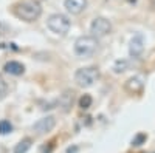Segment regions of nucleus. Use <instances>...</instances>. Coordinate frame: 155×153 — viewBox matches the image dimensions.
<instances>
[{
    "instance_id": "nucleus-12",
    "label": "nucleus",
    "mask_w": 155,
    "mask_h": 153,
    "mask_svg": "<svg viewBox=\"0 0 155 153\" xmlns=\"http://www.w3.org/2000/svg\"><path fill=\"white\" fill-rule=\"evenodd\" d=\"M11 132H12V124L9 121H5V119L0 121V135H8Z\"/></svg>"
},
{
    "instance_id": "nucleus-2",
    "label": "nucleus",
    "mask_w": 155,
    "mask_h": 153,
    "mask_svg": "<svg viewBox=\"0 0 155 153\" xmlns=\"http://www.w3.org/2000/svg\"><path fill=\"white\" fill-rule=\"evenodd\" d=\"M98 37L95 36H81L74 42V53L79 57L93 56L98 49Z\"/></svg>"
},
{
    "instance_id": "nucleus-3",
    "label": "nucleus",
    "mask_w": 155,
    "mask_h": 153,
    "mask_svg": "<svg viewBox=\"0 0 155 153\" xmlns=\"http://www.w3.org/2000/svg\"><path fill=\"white\" fill-rule=\"evenodd\" d=\"M99 70L96 67H85V68H79L74 73V81L79 87H92L98 79H99Z\"/></svg>"
},
{
    "instance_id": "nucleus-10",
    "label": "nucleus",
    "mask_w": 155,
    "mask_h": 153,
    "mask_svg": "<svg viewBox=\"0 0 155 153\" xmlns=\"http://www.w3.org/2000/svg\"><path fill=\"white\" fill-rule=\"evenodd\" d=\"M3 71L8 73V74H12V76H20V74H23L25 67L22 65L20 62H17V60H9V62L5 63Z\"/></svg>"
},
{
    "instance_id": "nucleus-14",
    "label": "nucleus",
    "mask_w": 155,
    "mask_h": 153,
    "mask_svg": "<svg viewBox=\"0 0 155 153\" xmlns=\"http://www.w3.org/2000/svg\"><path fill=\"white\" fill-rule=\"evenodd\" d=\"M146 139H147V136H146L144 133H138V135L132 139V144H134V145H141V144L146 141Z\"/></svg>"
},
{
    "instance_id": "nucleus-7",
    "label": "nucleus",
    "mask_w": 155,
    "mask_h": 153,
    "mask_svg": "<svg viewBox=\"0 0 155 153\" xmlns=\"http://www.w3.org/2000/svg\"><path fill=\"white\" fill-rule=\"evenodd\" d=\"M144 51V40H143V36L137 34L134 39L130 40V45H129V53H130L132 57H140Z\"/></svg>"
},
{
    "instance_id": "nucleus-8",
    "label": "nucleus",
    "mask_w": 155,
    "mask_h": 153,
    "mask_svg": "<svg viewBox=\"0 0 155 153\" xmlns=\"http://www.w3.org/2000/svg\"><path fill=\"white\" fill-rule=\"evenodd\" d=\"M64 6L68 12L71 14H81V12L87 8V0H65L64 2Z\"/></svg>"
},
{
    "instance_id": "nucleus-9",
    "label": "nucleus",
    "mask_w": 155,
    "mask_h": 153,
    "mask_svg": "<svg viewBox=\"0 0 155 153\" xmlns=\"http://www.w3.org/2000/svg\"><path fill=\"white\" fill-rule=\"evenodd\" d=\"M124 87H126V90H127L129 93L137 94V93H140V91L144 88V82H143V79H141L140 76H134V78H130V79L126 82Z\"/></svg>"
},
{
    "instance_id": "nucleus-5",
    "label": "nucleus",
    "mask_w": 155,
    "mask_h": 153,
    "mask_svg": "<svg viewBox=\"0 0 155 153\" xmlns=\"http://www.w3.org/2000/svg\"><path fill=\"white\" fill-rule=\"evenodd\" d=\"M90 33H92V36L98 37V39L104 37L112 33V23L106 17H96L90 25Z\"/></svg>"
},
{
    "instance_id": "nucleus-15",
    "label": "nucleus",
    "mask_w": 155,
    "mask_h": 153,
    "mask_svg": "<svg viewBox=\"0 0 155 153\" xmlns=\"http://www.w3.org/2000/svg\"><path fill=\"white\" fill-rule=\"evenodd\" d=\"M127 68V62L126 60H118L115 63V67H113V70H115V73H121V71H124Z\"/></svg>"
},
{
    "instance_id": "nucleus-4",
    "label": "nucleus",
    "mask_w": 155,
    "mask_h": 153,
    "mask_svg": "<svg viewBox=\"0 0 155 153\" xmlns=\"http://www.w3.org/2000/svg\"><path fill=\"white\" fill-rule=\"evenodd\" d=\"M47 27H48V30H50L51 33L59 34V36H64V34L68 33L71 23H70V20H68L67 16H64V14H53V16L48 17Z\"/></svg>"
},
{
    "instance_id": "nucleus-13",
    "label": "nucleus",
    "mask_w": 155,
    "mask_h": 153,
    "mask_svg": "<svg viewBox=\"0 0 155 153\" xmlns=\"http://www.w3.org/2000/svg\"><path fill=\"white\" fill-rule=\"evenodd\" d=\"M90 105H92V96L90 94H84L81 99H79V107L82 110H87Z\"/></svg>"
},
{
    "instance_id": "nucleus-1",
    "label": "nucleus",
    "mask_w": 155,
    "mask_h": 153,
    "mask_svg": "<svg viewBox=\"0 0 155 153\" xmlns=\"http://www.w3.org/2000/svg\"><path fill=\"white\" fill-rule=\"evenodd\" d=\"M14 14L16 17L25 20V22H34L41 17L42 14V6L36 0H27V2H22L14 5Z\"/></svg>"
},
{
    "instance_id": "nucleus-6",
    "label": "nucleus",
    "mask_w": 155,
    "mask_h": 153,
    "mask_svg": "<svg viewBox=\"0 0 155 153\" xmlns=\"http://www.w3.org/2000/svg\"><path fill=\"white\" fill-rule=\"evenodd\" d=\"M56 125V119L53 116H47V118H42L39 119L34 125H33V130L36 132V135H45L48 132H51Z\"/></svg>"
},
{
    "instance_id": "nucleus-11",
    "label": "nucleus",
    "mask_w": 155,
    "mask_h": 153,
    "mask_svg": "<svg viewBox=\"0 0 155 153\" xmlns=\"http://www.w3.org/2000/svg\"><path fill=\"white\" fill-rule=\"evenodd\" d=\"M31 139L30 138H25V139H22V141L16 145V148H14V153H27L28 150H30V147H31Z\"/></svg>"
}]
</instances>
